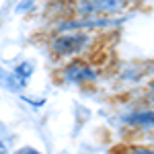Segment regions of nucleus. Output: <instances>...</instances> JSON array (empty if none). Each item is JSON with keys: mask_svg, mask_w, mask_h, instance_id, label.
<instances>
[{"mask_svg": "<svg viewBox=\"0 0 154 154\" xmlns=\"http://www.w3.org/2000/svg\"><path fill=\"white\" fill-rule=\"evenodd\" d=\"M17 154H41V152H37L35 148H29V146H27V148H21Z\"/></svg>", "mask_w": 154, "mask_h": 154, "instance_id": "6e6552de", "label": "nucleus"}, {"mask_svg": "<svg viewBox=\"0 0 154 154\" xmlns=\"http://www.w3.org/2000/svg\"><path fill=\"white\" fill-rule=\"evenodd\" d=\"M8 152V146L4 144V140H0V154H6Z\"/></svg>", "mask_w": 154, "mask_h": 154, "instance_id": "1a4fd4ad", "label": "nucleus"}, {"mask_svg": "<svg viewBox=\"0 0 154 154\" xmlns=\"http://www.w3.org/2000/svg\"><path fill=\"white\" fill-rule=\"evenodd\" d=\"M62 78L66 80V82H74V84H80V82H93L97 78V72L91 68V66H86L82 62H72L68 64L64 72H62Z\"/></svg>", "mask_w": 154, "mask_h": 154, "instance_id": "7ed1b4c3", "label": "nucleus"}, {"mask_svg": "<svg viewBox=\"0 0 154 154\" xmlns=\"http://www.w3.org/2000/svg\"><path fill=\"white\" fill-rule=\"evenodd\" d=\"M27 103H31V105H37V107H41L43 105V99H33V97H23Z\"/></svg>", "mask_w": 154, "mask_h": 154, "instance_id": "423d86ee", "label": "nucleus"}, {"mask_svg": "<svg viewBox=\"0 0 154 154\" xmlns=\"http://www.w3.org/2000/svg\"><path fill=\"white\" fill-rule=\"evenodd\" d=\"M29 8H33V2H25V4H19V6H17V12H25V11H29Z\"/></svg>", "mask_w": 154, "mask_h": 154, "instance_id": "0eeeda50", "label": "nucleus"}, {"mask_svg": "<svg viewBox=\"0 0 154 154\" xmlns=\"http://www.w3.org/2000/svg\"><path fill=\"white\" fill-rule=\"evenodd\" d=\"M91 43V37L86 33H62L51 41V49L60 56H72L80 54Z\"/></svg>", "mask_w": 154, "mask_h": 154, "instance_id": "f257e3e1", "label": "nucleus"}, {"mask_svg": "<svg viewBox=\"0 0 154 154\" xmlns=\"http://www.w3.org/2000/svg\"><path fill=\"white\" fill-rule=\"evenodd\" d=\"M123 121L128 123H134V125H148L152 128L154 125V111H136L128 117H123Z\"/></svg>", "mask_w": 154, "mask_h": 154, "instance_id": "20e7f679", "label": "nucleus"}, {"mask_svg": "<svg viewBox=\"0 0 154 154\" xmlns=\"http://www.w3.org/2000/svg\"><path fill=\"white\" fill-rule=\"evenodd\" d=\"M0 131H6V128H4V125H2V123H0Z\"/></svg>", "mask_w": 154, "mask_h": 154, "instance_id": "9d476101", "label": "nucleus"}, {"mask_svg": "<svg viewBox=\"0 0 154 154\" xmlns=\"http://www.w3.org/2000/svg\"><path fill=\"white\" fill-rule=\"evenodd\" d=\"M125 8V2H119V0H97V2H78L74 6V11L78 14H86V17H93V14H101V12H119Z\"/></svg>", "mask_w": 154, "mask_h": 154, "instance_id": "f03ea898", "label": "nucleus"}, {"mask_svg": "<svg viewBox=\"0 0 154 154\" xmlns=\"http://www.w3.org/2000/svg\"><path fill=\"white\" fill-rule=\"evenodd\" d=\"M33 74V64L31 62H23V64H19L17 66V70H14V76L19 78V80H23V82H27V78Z\"/></svg>", "mask_w": 154, "mask_h": 154, "instance_id": "39448f33", "label": "nucleus"}]
</instances>
